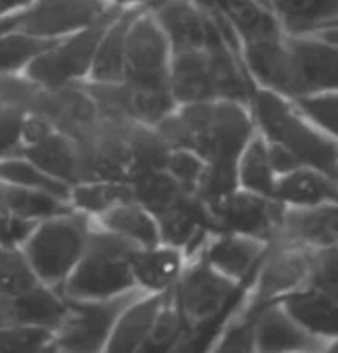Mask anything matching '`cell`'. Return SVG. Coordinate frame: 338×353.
<instances>
[{
	"mask_svg": "<svg viewBox=\"0 0 338 353\" xmlns=\"http://www.w3.org/2000/svg\"><path fill=\"white\" fill-rule=\"evenodd\" d=\"M276 179L277 176L269 161L268 141L264 136L255 132L238 159L239 187L257 195L274 199Z\"/></svg>",
	"mask_w": 338,
	"mask_h": 353,
	"instance_id": "cell-32",
	"label": "cell"
},
{
	"mask_svg": "<svg viewBox=\"0 0 338 353\" xmlns=\"http://www.w3.org/2000/svg\"><path fill=\"white\" fill-rule=\"evenodd\" d=\"M54 330L35 325H10L0 329V352L35 353L54 350Z\"/></svg>",
	"mask_w": 338,
	"mask_h": 353,
	"instance_id": "cell-40",
	"label": "cell"
},
{
	"mask_svg": "<svg viewBox=\"0 0 338 353\" xmlns=\"http://www.w3.org/2000/svg\"><path fill=\"white\" fill-rule=\"evenodd\" d=\"M146 289L132 288L106 299L68 301V312L54 330V350L60 352H101L119 315L134 301L143 296Z\"/></svg>",
	"mask_w": 338,
	"mask_h": 353,
	"instance_id": "cell-7",
	"label": "cell"
},
{
	"mask_svg": "<svg viewBox=\"0 0 338 353\" xmlns=\"http://www.w3.org/2000/svg\"><path fill=\"white\" fill-rule=\"evenodd\" d=\"M274 199L286 207H315L338 200V185L332 176L310 167H299L276 179Z\"/></svg>",
	"mask_w": 338,
	"mask_h": 353,
	"instance_id": "cell-26",
	"label": "cell"
},
{
	"mask_svg": "<svg viewBox=\"0 0 338 353\" xmlns=\"http://www.w3.org/2000/svg\"><path fill=\"white\" fill-rule=\"evenodd\" d=\"M187 335L188 327L181 317L172 288L167 292L166 302H163L141 352H177V348L180 347Z\"/></svg>",
	"mask_w": 338,
	"mask_h": 353,
	"instance_id": "cell-37",
	"label": "cell"
},
{
	"mask_svg": "<svg viewBox=\"0 0 338 353\" xmlns=\"http://www.w3.org/2000/svg\"><path fill=\"white\" fill-rule=\"evenodd\" d=\"M60 40L40 39L17 28L0 35V77L27 68L28 63L35 60L38 54L50 50Z\"/></svg>",
	"mask_w": 338,
	"mask_h": 353,
	"instance_id": "cell-36",
	"label": "cell"
},
{
	"mask_svg": "<svg viewBox=\"0 0 338 353\" xmlns=\"http://www.w3.org/2000/svg\"><path fill=\"white\" fill-rule=\"evenodd\" d=\"M0 180L19 185V187L30 188V190L50 193V195L70 203V185L48 175L28 159L22 157V155H19V157L12 155V157L3 159L0 162Z\"/></svg>",
	"mask_w": 338,
	"mask_h": 353,
	"instance_id": "cell-34",
	"label": "cell"
},
{
	"mask_svg": "<svg viewBox=\"0 0 338 353\" xmlns=\"http://www.w3.org/2000/svg\"><path fill=\"white\" fill-rule=\"evenodd\" d=\"M168 90L177 106L215 99L205 50H185L172 53Z\"/></svg>",
	"mask_w": 338,
	"mask_h": 353,
	"instance_id": "cell-24",
	"label": "cell"
},
{
	"mask_svg": "<svg viewBox=\"0 0 338 353\" xmlns=\"http://www.w3.org/2000/svg\"><path fill=\"white\" fill-rule=\"evenodd\" d=\"M241 50L249 77L259 81L266 90L276 91L287 99L297 96L294 66L284 33L246 41L241 45Z\"/></svg>",
	"mask_w": 338,
	"mask_h": 353,
	"instance_id": "cell-15",
	"label": "cell"
},
{
	"mask_svg": "<svg viewBox=\"0 0 338 353\" xmlns=\"http://www.w3.org/2000/svg\"><path fill=\"white\" fill-rule=\"evenodd\" d=\"M91 231L88 213L71 210L38 221L22 253L41 284L58 289L81 258Z\"/></svg>",
	"mask_w": 338,
	"mask_h": 353,
	"instance_id": "cell-5",
	"label": "cell"
},
{
	"mask_svg": "<svg viewBox=\"0 0 338 353\" xmlns=\"http://www.w3.org/2000/svg\"><path fill=\"white\" fill-rule=\"evenodd\" d=\"M17 155L40 167L41 170L54 179L73 187L79 183V162L76 144L61 132H52L43 141L32 145H22Z\"/></svg>",
	"mask_w": 338,
	"mask_h": 353,
	"instance_id": "cell-27",
	"label": "cell"
},
{
	"mask_svg": "<svg viewBox=\"0 0 338 353\" xmlns=\"http://www.w3.org/2000/svg\"><path fill=\"white\" fill-rule=\"evenodd\" d=\"M327 342L304 330L279 302L259 309L255 325V350L259 352H319Z\"/></svg>",
	"mask_w": 338,
	"mask_h": 353,
	"instance_id": "cell-19",
	"label": "cell"
},
{
	"mask_svg": "<svg viewBox=\"0 0 338 353\" xmlns=\"http://www.w3.org/2000/svg\"><path fill=\"white\" fill-rule=\"evenodd\" d=\"M306 285L320 289L338 299V248H310Z\"/></svg>",
	"mask_w": 338,
	"mask_h": 353,
	"instance_id": "cell-42",
	"label": "cell"
},
{
	"mask_svg": "<svg viewBox=\"0 0 338 353\" xmlns=\"http://www.w3.org/2000/svg\"><path fill=\"white\" fill-rule=\"evenodd\" d=\"M111 6L104 0H33L17 30L40 39H63L90 27Z\"/></svg>",
	"mask_w": 338,
	"mask_h": 353,
	"instance_id": "cell-13",
	"label": "cell"
},
{
	"mask_svg": "<svg viewBox=\"0 0 338 353\" xmlns=\"http://www.w3.org/2000/svg\"><path fill=\"white\" fill-rule=\"evenodd\" d=\"M114 6H121V7H126V6H139V3H147L149 0H112Z\"/></svg>",
	"mask_w": 338,
	"mask_h": 353,
	"instance_id": "cell-49",
	"label": "cell"
},
{
	"mask_svg": "<svg viewBox=\"0 0 338 353\" xmlns=\"http://www.w3.org/2000/svg\"><path fill=\"white\" fill-rule=\"evenodd\" d=\"M155 129L172 149H190L208 163L238 162L256 132L248 106L226 99L183 104Z\"/></svg>",
	"mask_w": 338,
	"mask_h": 353,
	"instance_id": "cell-1",
	"label": "cell"
},
{
	"mask_svg": "<svg viewBox=\"0 0 338 353\" xmlns=\"http://www.w3.org/2000/svg\"><path fill=\"white\" fill-rule=\"evenodd\" d=\"M149 12L166 33L172 53L205 50L226 37L221 22L192 0H149Z\"/></svg>",
	"mask_w": 338,
	"mask_h": 353,
	"instance_id": "cell-11",
	"label": "cell"
},
{
	"mask_svg": "<svg viewBox=\"0 0 338 353\" xmlns=\"http://www.w3.org/2000/svg\"><path fill=\"white\" fill-rule=\"evenodd\" d=\"M0 210L12 215L40 221L45 218L68 213L74 208L71 207V203L57 199L50 193L2 182L0 183Z\"/></svg>",
	"mask_w": 338,
	"mask_h": 353,
	"instance_id": "cell-31",
	"label": "cell"
},
{
	"mask_svg": "<svg viewBox=\"0 0 338 353\" xmlns=\"http://www.w3.org/2000/svg\"><path fill=\"white\" fill-rule=\"evenodd\" d=\"M137 243L111 230H92L86 248L58 292L68 301L106 299L137 288L130 259Z\"/></svg>",
	"mask_w": 338,
	"mask_h": 353,
	"instance_id": "cell-4",
	"label": "cell"
},
{
	"mask_svg": "<svg viewBox=\"0 0 338 353\" xmlns=\"http://www.w3.org/2000/svg\"><path fill=\"white\" fill-rule=\"evenodd\" d=\"M68 312L66 299L45 284L17 296H0V329L35 325L57 330Z\"/></svg>",
	"mask_w": 338,
	"mask_h": 353,
	"instance_id": "cell-17",
	"label": "cell"
},
{
	"mask_svg": "<svg viewBox=\"0 0 338 353\" xmlns=\"http://www.w3.org/2000/svg\"><path fill=\"white\" fill-rule=\"evenodd\" d=\"M12 250V246H6V245H2V243H0V263L3 261V259L7 258V254H8V251Z\"/></svg>",
	"mask_w": 338,
	"mask_h": 353,
	"instance_id": "cell-50",
	"label": "cell"
},
{
	"mask_svg": "<svg viewBox=\"0 0 338 353\" xmlns=\"http://www.w3.org/2000/svg\"><path fill=\"white\" fill-rule=\"evenodd\" d=\"M132 185L124 180H95L71 187L70 203L78 212L88 215H101L114 205L132 201Z\"/></svg>",
	"mask_w": 338,
	"mask_h": 353,
	"instance_id": "cell-33",
	"label": "cell"
},
{
	"mask_svg": "<svg viewBox=\"0 0 338 353\" xmlns=\"http://www.w3.org/2000/svg\"><path fill=\"white\" fill-rule=\"evenodd\" d=\"M315 128L338 141V91H322L290 99Z\"/></svg>",
	"mask_w": 338,
	"mask_h": 353,
	"instance_id": "cell-39",
	"label": "cell"
},
{
	"mask_svg": "<svg viewBox=\"0 0 338 353\" xmlns=\"http://www.w3.org/2000/svg\"><path fill=\"white\" fill-rule=\"evenodd\" d=\"M310 248L295 243H269L268 251L255 272V289L249 301L264 305L307 284Z\"/></svg>",
	"mask_w": 338,
	"mask_h": 353,
	"instance_id": "cell-12",
	"label": "cell"
},
{
	"mask_svg": "<svg viewBox=\"0 0 338 353\" xmlns=\"http://www.w3.org/2000/svg\"><path fill=\"white\" fill-rule=\"evenodd\" d=\"M276 239L310 248H338V201L286 207Z\"/></svg>",
	"mask_w": 338,
	"mask_h": 353,
	"instance_id": "cell-16",
	"label": "cell"
},
{
	"mask_svg": "<svg viewBox=\"0 0 338 353\" xmlns=\"http://www.w3.org/2000/svg\"><path fill=\"white\" fill-rule=\"evenodd\" d=\"M149 8V2L122 8L121 14L106 28L103 39L96 50L95 61L88 74V81L116 83L124 79V54L126 40L130 25L143 10Z\"/></svg>",
	"mask_w": 338,
	"mask_h": 353,
	"instance_id": "cell-23",
	"label": "cell"
},
{
	"mask_svg": "<svg viewBox=\"0 0 338 353\" xmlns=\"http://www.w3.org/2000/svg\"><path fill=\"white\" fill-rule=\"evenodd\" d=\"M238 188V162H206L205 170L197 183L195 195L210 208Z\"/></svg>",
	"mask_w": 338,
	"mask_h": 353,
	"instance_id": "cell-38",
	"label": "cell"
},
{
	"mask_svg": "<svg viewBox=\"0 0 338 353\" xmlns=\"http://www.w3.org/2000/svg\"><path fill=\"white\" fill-rule=\"evenodd\" d=\"M172 50L155 19L143 10L130 25L124 54V81L142 90H168Z\"/></svg>",
	"mask_w": 338,
	"mask_h": 353,
	"instance_id": "cell-8",
	"label": "cell"
},
{
	"mask_svg": "<svg viewBox=\"0 0 338 353\" xmlns=\"http://www.w3.org/2000/svg\"><path fill=\"white\" fill-rule=\"evenodd\" d=\"M208 210L211 233H238L270 243L281 230L286 205L238 188Z\"/></svg>",
	"mask_w": 338,
	"mask_h": 353,
	"instance_id": "cell-9",
	"label": "cell"
},
{
	"mask_svg": "<svg viewBox=\"0 0 338 353\" xmlns=\"http://www.w3.org/2000/svg\"><path fill=\"white\" fill-rule=\"evenodd\" d=\"M276 302L304 330L314 337L330 342L338 337V299L330 294L302 285L281 296Z\"/></svg>",
	"mask_w": 338,
	"mask_h": 353,
	"instance_id": "cell-21",
	"label": "cell"
},
{
	"mask_svg": "<svg viewBox=\"0 0 338 353\" xmlns=\"http://www.w3.org/2000/svg\"><path fill=\"white\" fill-rule=\"evenodd\" d=\"M124 7L112 6L106 14L83 30L63 37L57 45L38 54L25 68L27 78L41 88H58L84 81L90 74L96 50L106 28Z\"/></svg>",
	"mask_w": 338,
	"mask_h": 353,
	"instance_id": "cell-6",
	"label": "cell"
},
{
	"mask_svg": "<svg viewBox=\"0 0 338 353\" xmlns=\"http://www.w3.org/2000/svg\"><path fill=\"white\" fill-rule=\"evenodd\" d=\"M41 284L27 263L22 250L12 248L0 263V296H17Z\"/></svg>",
	"mask_w": 338,
	"mask_h": 353,
	"instance_id": "cell-41",
	"label": "cell"
},
{
	"mask_svg": "<svg viewBox=\"0 0 338 353\" xmlns=\"http://www.w3.org/2000/svg\"><path fill=\"white\" fill-rule=\"evenodd\" d=\"M160 243L180 248L181 251L197 250L205 243L210 231V210L195 193H185L181 199L155 216Z\"/></svg>",
	"mask_w": 338,
	"mask_h": 353,
	"instance_id": "cell-20",
	"label": "cell"
},
{
	"mask_svg": "<svg viewBox=\"0 0 338 353\" xmlns=\"http://www.w3.org/2000/svg\"><path fill=\"white\" fill-rule=\"evenodd\" d=\"M297 96L338 91V45L312 35H286Z\"/></svg>",
	"mask_w": 338,
	"mask_h": 353,
	"instance_id": "cell-14",
	"label": "cell"
},
{
	"mask_svg": "<svg viewBox=\"0 0 338 353\" xmlns=\"http://www.w3.org/2000/svg\"><path fill=\"white\" fill-rule=\"evenodd\" d=\"M129 147V180L150 172L166 170L172 147L160 136L155 125L129 123L126 125Z\"/></svg>",
	"mask_w": 338,
	"mask_h": 353,
	"instance_id": "cell-28",
	"label": "cell"
},
{
	"mask_svg": "<svg viewBox=\"0 0 338 353\" xmlns=\"http://www.w3.org/2000/svg\"><path fill=\"white\" fill-rule=\"evenodd\" d=\"M249 106L266 141L289 150L302 167L338 180V141L307 121L292 101L276 91L255 88Z\"/></svg>",
	"mask_w": 338,
	"mask_h": 353,
	"instance_id": "cell-3",
	"label": "cell"
},
{
	"mask_svg": "<svg viewBox=\"0 0 338 353\" xmlns=\"http://www.w3.org/2000/svg\"><path fill=\"white\" fill-rule=\"evenodd\" d=\"M99 223L106 230H111L121 236L129 238L141 248L160 245L159 226L155 216L147 212L137 201H124L101 213Z\"/></svg>",
	"mask_w": 338,
	"mask_h": 353,
	"instance_id": "cell-29",
	"label": "cell"
},
{
	"mask_svg": "<svg viewBox=\"0 0 338 353\" xmlns=\"http://www.w3.org/2000/svg\"><path fill=\"white\" fill-rule=\"evenodd\" d=\"M201 256L236 283H244L255 276L256 268L268 251L269 243L238 233H211L206 239Z\"/></svg>",
	"mask_w": 338,
	"mask_h": 353,
	"instance_id": "cell-18",
	"label": "cell"
},
{
	"mask_svg": "<svg viewBox=\"0 0 338 353\" xmlns=\"http://www.w3.org/2000/svg\"><path fill=\"white\" fill-rule=\"evenodd\" d=\"M33 0H0V17H7L25 10Z\"/></svg>",
	"mask_w": 338,
	"mask_h": 353,
	"instance_id": "cell-47",
	"label": "cell"
},
{
	"mask_svg": "<svg viewBox=\"0 0 338 353\" xmlns=\"http://www.w3.org/2000/svg\"><path fill=\"white\" fill-rule=\"evenodd\" d=\"M32 112L45 116L54 131L73 142L90 139L103 123L95 99L84 90L81 81L58 88H40Z\"/></svg>",
	"mask_w": 338,
	"mask_h": 353,
	"instance_id": "cell-10",
	"label": "cell"
},
{
	"mask_svg": "<svg viewBox=\"0 0 338 353\" xmlns=\"http://www.w3.org/2000/svg\"><path fill=\"white\" fill-rule=\"evenodd\" d=\"M327 350H328V352H337V353H338V337L330 340V342L327 343Z\"/></svg>",
	"mask_w": 338,
	"mask_h": 353,
	"instance_id": "cell-51",
	"label": "cell"
},
{
	"mask_svg": "<svg viewBox=\"0 0 338 353\" xmlns=\"http://www.w3.org/2000/svg\"><path fill=\"white\" fill-rule=\"evenodd\" d=\"M27 112L0 101V157L17 155L22 145V129Z\"/></svg>",
	"mask_w": 338,
	"mask_h": 353,
	"instance_id": "cell-44",
	"label": "cell"
},
{
	"mask_svg": "<svg viewBox=\"0 0 338 353\" xmlns=\"http://www.w3.org/2000/svg\"><path fill=\"white\" fill-rule=\"evenodd\" d=\"M337 185H338V180H337ZM337 201H338V200H337Z\"/></svg>",
	"mask_w": 338,
	"mask_h": 353,
	"instance_id": "cell-52",
	"label": "cell"
},
{
	"mask_svg": "<svg viewBox=\"0 0 338 353\" xmlns=\"http://www.w3.org/2000/svg\"><path fill=\"white\" fill-rule=\"evenodd\" d=\"M52 132H54V128L45 116L30 112V114L25 116V121H23L22 145L37 144V142L43 141V139L46 136H50Z\"/></svg>",
	"mask_w": 338,
	"mask_h": 353,
	"instance_id": "cell-46",
	"label": "cell"
},
{
	"mask_svg": "<svg viewBox=\"0 0 338 353\" xmlns=\"http://www.w3.org/2000/svg\"><path fill=\"white\" fill-rule=\"evenodd\" d=\"M168 291L146 292L129 307H126L114 323V329L106 343V350L117 353L141 352L166 302Z\"/></svg>",
	"mask_w": 338,
	"mask_h": 353,
	"instance_id": "cell-22",
	"label": "cell"
},
{
	"mask_svg": "<svg viewBox=\"0 0 338 353\" xmlns=\"http://www.w3.org/2000/svg\"><path fill=\"white\" fill-rule=\"evenodd\" d=\"M246 288L248 281L236 283L217 271L201 254L183 269L173 288V296L188 327V335L177 352H195L200 347H208L210 337H217L223 321L243 299Z\"/></svg>",
	"mask_w": 338,
	"mask_h": 353,
	"instance_id": "cell-2",
	"label": "cell"
},
{
	"mask_svg": "<svg viewBox=\"0 0 338 353\" xmlns=\"http://www.w3.org/2000/svg\"><path fill=\"white\" fill-rule=\"evenodd\" d=\"M135 284L149 292H163L175 288L183 272V251L180 248L157 245L141 248L130 259Z\"/></svg>",
	"mask_w": 338,
	"mask_h": 353,
	"instance_id": "cell-25",
	"label": "cell"
},
{
	"mask_svg": "<svg viewBox=\"0 0 338 353\" xmlns=\"http://www.w3.org/2000/svg\"><path fill=\"white\" fill-rule=\"evenodd\" d=\"M20 19H22V12H17V14H12L7 17H0V35H3V33L14 30V28L19 27Z\"/></svg>",
	"mask_w": 338,
	"mask_h": 353,
	"instance_id": "cell-48",
	"label": "cell"
},
{
	"mask_svg": "<svg viewBox=\"0 0 338 353\" xmlns=\"http://www.w3.org/2000/svg\"><path fill=\"white\" fill-rule=\"evenodd\" d=\"M37 225L38 220H28L0 210V243L12 248L22 246Z\"/></svg>",
	"mask_w": 338,
	"mask_h": 353,
	"instance_id": "cell-45",
	"label": "cell"
},
{
	"mask_svg": "<svg viewBox=\"0 0 338 353\" xmlns=\"http://www.w3.org/2000/svg\"><path fill=\"white\" fill-rule=\"evenodd\" d=\"M129 183L132 185L134 201L142 205L154 216L160 215L185 193H190L167 170L135 176Z\"/></svg>",
	"mask_w": 338,
	"mask_h": 353,
	"instance_id": "cell-35",
	"label": "cell"
},
{
	"mask_svg": "<svg viewBox=\"0 0 338 353\" xmlns=\"http://www.w3.org/2000/svg\"><path fill=\"white\" fill-rule=\"evenodd\" d=\"M205 165L206 162L193 150L172 149L170 155H168L166 170L185 190L195 193L197 183L200 180L203 170H205Z\"/></svg>",
	"mask_w": 338,
	"mask_h": 353,
	"instance_id": "cell-43",
	"label": "cell"
},
{
	"mask_svg": "<svg viewBox=\"0 0 338 353\" xmlns=\"http://www.w3.org/2000/svg\"><path fill=\"white\" fill-rule=\"evenodd\" d=\"M274 14L287 35H308L337 22L338 0H277Z\"/></svg>",
	"mask_w": 338,
	"mask_h": 353,
	"instance_id": "cell-30",
	"label": "cell"
}]
</instances>
